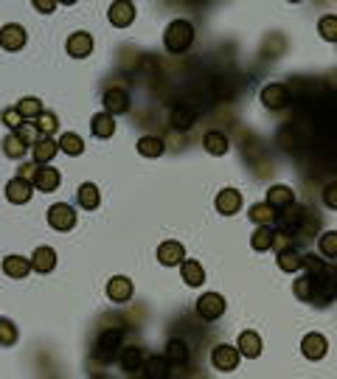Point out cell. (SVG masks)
<instances>
[{
  "label": "cell",
  "instance_id": "obj_17",
  "mask_svg": "<svg viewBox=\"0 0 337 379\" xmlns=\"http://www.w3.org/2000/svg\"><path fill=\"white\" fill-rule=\"evenodd\" d=\"M32 194H34V186L28 180H23V178H17V174L6 183V199L12 202V206H25V202L32 199Z\"/></svg>",
  "mask_w": 337,
  "mask_h": 379
},
{
  "label": "cell",
  "instance_id": "obj_15",
  "mask_svg": "<svg viewBox=\"0 0 337 379\" xmlns=\"http://www.w3.org/2000/svg\"><path fill=\"white\" fill-rule=\"evenodd\" d=\"M68 48V56H73V60H84V56L93 53V34L90 32H73L65 42Z\"/></svg>",
  "mask_w": 337,
  "mask_h": 379
},
{
  "label": "cell",
  "instance_id": "obj_19",
  "mask_svg": "<svg viewBox=\"0 0 337 379\" xmlns=\"http://www.w3.org/2000/svg\"><path fill=\"white\" fill-rule=\"evenodd\" d=\"M56 152H59V147H56V140H54V138L40 135V138L32 143V158H34L37 166H48V163L54 160Z\"/></svg>",
  "mask_w": 337,
  "mask_h": 379
},
{
  "label": "cell",
  "instance_id": "obj_12",
  "mask_svg": "<svg viewBox=\"0 0 337 379\" xmlns=\"http://www.w3.org/2000/svg\"><path fill=\"white\" fill-rule=\"evenodd\" d=\"M301 352H303L306 360L318 363V360H323L326 352H329V340H326L321 332H310V334H306V337L301 340Z\"/></svg>",
  "mask_w": 337,
  "mask_h": 379
},
{
  "label": "cell",
  "instance_id": "obj_9",
  "mask_svg": "<svg viewBox=\"0 0 337 379\" xmlns=\"http://www.w3.org/2000/svg\"><path fill=\"white\" fill-rule=\"evenodd\" d=\"M102 104H104V112H110L115 119V115L130 112L132 99H130V93L124 90V87H110V90H104V96H102Z\"/></svg>",
  "mask_w": 337,
  "mask_h": 379
},
{
  "label": "cell",
  "instance_id": "obj_38",
  "mask_svg": "<svg viewBox=\"0 0 337 379\" xmlns=\"http://www.w3.org/2000/svg\"><path fill=\"white\" fill-rule=\"evenodd\" d=\"M32 124H34L37 132L45 135V138H51V135L59 130V119H56V112H51V110H45L43 115H37V119H34Z\"/></svg>",
  "mask_w": 337,
  "mask_h": 379
},
{
  "label": "cell",
  "instance_id": "obj_47",
  "mask_svg": "<svg viewBox=\"0 0 337 379\" xmlns=\"http://www.w3.org/2000/svg\"><path fill=\"white\" fill-rule=\"evenodd\" d=\"M34 9H40L43 14H51L56 9V3H54V0H34Z\"/></svg>",
  "mask_w": 337,
  "mask_h": 379
},
{
  "label": "cell",
  "instance_id": "obj_25",
  "mask_svg": "<svg viewBox=\"0 0 337 379\" xmlns=\"http://www.w3.org/2000/svg\"><path fill=\"white\" fill-rule=\"evenodd\" d=\"M163 357H166L172 365L186 368V365H189V357H191V352H189L186 340H177V337H172V340L166 343V352H163Z\"/></svg>",
  "mask_w": 337,
  "mask_h": 379
},
{
  "label": "cell",
  "instance_id": "obj_6",
  "mask_svg": "<svg viewBox=\"0 0 337 379\" xmlns=\"http://www.w3.org/2000/svg\"><path fill=\"white\" fill-rule=\"evenodd\" d=\"M45 217H48V225L59 233H68L76 228V211L68 206V202H54Z\"/></svg>",
  "mask_w": 337,
  "mask_h": 379
},
{
  "label": "cell",
  "instance_id": "obj_26",
  "mask_svg": "<svg viewBox=\"0 0 337 379\" xmlns=\"http://www.w3.org/2000/svg\"><path fill=\"white\" fill-rule=\"evenodd\" d=\"M25 152H32V143H28L23 135L9 132V135L3 138V155H6V158H12V160H23Z\"/></svg>",
  "mask_w": 337,
  "mask_h": 379
},
{
  "label": "cell",
  "instance_id": "obj_22",
  "mask_svg": "<svg viewBox=\"0 0 337 379\" xmlns=\"http://www.w3.org/2000/svg\"><path fill=\"white\" fill-rule=\"evenodd\" d=\"M267 206L272 208V211H281V208H287V206H292L295 202V191L290 188V186H270V191H267Z\"/></svg>",
  "mask_w": 337,
  "mask_h": 379
},
{
  "label": "cell",
  "instance_id": "obj_5",
  "mask_svg": "<svg viewBox=\"0 0 337 379\" xmlns=\"http://www.w3.org/2000/svg\"><path fill=\"white\" fill-rule=\"evenodd\" d=\"M259 99H262V104L267 110H284L292 101L290 99V87L284 82H270V84H264L262 93H259Z\"/></svg>",
  "mask_w": 337,
  "mask_h": 379
},
{
  "label": "cell",
  "instance_id": "obj_41",
  "mask_svg": "<svg viewBox=\"0 0 337 379\" xmlns=\"http://www.w3.org/2000/svg\"><path fill=\"white\" fill-rule=\"evenodd\" d=\"M248 217H251L256 225H272L275 211L267 206V202H253V206L248 208Z\"/></svg>",
  "mask_w": 337,
  "mask_h": 379
},
{
  "label": "cell",
  "instance_id": "obj_11",
  "mask_svg": "<svg viewBox=\"0 0 337 379\" xmlns=\"http://www.w3.org/2000/svg\"><path fill=\"white\" fill-rule=\"evenodd\" d=\"M132 295H135V286L127 276H113L107 281V298L113 304H127V301H132Z\"/></svg>",
  "mask_w": 337,
  "mask_h": 379
},
{
  "label": "cell",
  "instance_id": "obj_8",
  "mask_svg": "<svg viewBox=\"0 0 337 379\" xmlns=\"http://www.w3.org/2000/svg\"><path fill=\"white\" fill-rule=\"evenodd\" d=\"M242 354H239V348L236 345H228V343H220V345H213V352H211V365L222 371V374H231L236 371Z\"/></svg>",
  "mask_w": 337,
  "mask_h": 379
},
{
  "label": "cell",
  "instance_id": "obj_30",
  "mask_svg": "<svg viewBox=\"0 0 337 379\" xmlns=\"http://www.w3.org/2000/svg\"><path fill=\"white\" fill-rule=\"evenodd\" d=\"M3 273L9 278H25L28 273H32V258H25V256H6L3 258Z\"/></svg>",
  "mask_w": 337,
  "mask_h": 379
},
{
  "label": "cell",
  "instance_id": "obj_16",
  "mask_svg": "<svg viewBox=\"0 0 337 379\" xmlns=\"http://www.w3.org/2000/svg\"><path fill=\"white\" fill-rule=\"evenodd\" d=\"M183 258H186V247H183V242L166 239V242L158 245V261L163 267H177Z\"/></svg>",
  "mask_w": 337,
  "mask_h": 379
},
{
  "label": "cell",
  "instance_id": "obj_4",
  "mask_svg": "<svg viewBox=\"0 0 337 379\" xmlns=\"http://www.w3.org/2000/svg\"><path fill=\"white\" fill-rule=\"evenodd\" d=\"M303 217H306V208L298 206V202H292V206H287V208H281V211H275L272 228H275V230H284V233H290V236L298 239V228H301Z\"/></svg>",
  "mask_w": 337,
  "mask_h": 379
},
{
  "label": "cell",
  "instance_id": "obj_2",
  "mask_svg": "<svg viewBox=\"0 0 337 379\" xmlns=\"http://www.w3.org/2000/svg\"><path fill=\"white\" fill-rule=\"evenodd\" d=\"M191 42H194V25L189 20L177 17V20H172L166 25V32H163V48L169 53H174V56L186 53L191 48Z\"/></svg>",
  "mask_w": 337,
  "mask_h": 379
},
{
  "label": "cell",
  "instance_id": "obj_45",
  "mask_svg": "<svg viewBox=\"0 0 337 379\" xmlns=\"http://www.w3.org/2000/svg\"><path fill=\"white\" fill-rule=\"evenodd\" d=\"M0 121H3V124H6L12 132H17V130L25 124V119H23V115L17 112V107H6V110H3V115H0Z\"/></svg>",
  "mask_w": 337,
  "mask_h": 379
},
{
  "label": "cell",
  "instance_id": "obj_3",
  "mask_svg": "<svg viewBox=\"0 0 337 379\" xmlns=\"http://www.w3.org/2000/svg\"><path fill=\"white\" fill-rule=\"evenodd\" d=\"M121 340H124V329H104V332L99 334V340H96L93 357H96L102 365L113 363V360L118 357V352H121Z\"/></svg>",
  "mask_w": 337,
  "mask_h": 379
},
{
  "label": "cell",
  "instance_id": "obj_36",
  "mask_svg": "<svg viewBox=\"0 0 337 379\" xmlns=\"http://www.w3.org/2000/svg\"><path fill=\"white\" fill-rule=\"evenodd\" d=\"M270 245H272V225H256L253 236H251V247L256 253H264V250H270Z\"/></svg>",
  "mask_w": 337,
  "mask_h": 379
},
{
  "label": "cell",
  "instance_id": "obj_39",
  "mask_svg": "<svg viewBox=\"0 0 337 379\" xmlns=\"http://www.w3.org/2000/svg\"><path fill=\"white\" fill-rule=\"evenodd\" d=\"M17 340H20L17 326L9 317H0V348H12V345H17Z\"/></svg>",
  "mask_w": 337,
  "mask_h": 379
},
{
  "label": "cell",
  "instance_id": "obj_35",
  "mask_svg": "<svg viewBox=\"0 0 337 379\" xmlns=\"http://www.w3.org/2000/svg\"><path fill=\"white\" fill-rule=\"evenodd\" d=\"M14 107H17V112L23 115L25 121H34L37 115H43V112H45V107H43V101H40L37 96H23Z\"/></svg>",
  "mask_w": 337,
  "mask_h": 379
},
{
  "label": "cell",
  "instance_id": "obj_27",
  "mask_svg": "<svg viewBox=\"0 0 337 379\" xmlns=\"http://www.w3.org/2000/svg\"><path fill=\"white\" fill-rule=\"evenodd\" d=\"M236 348H239V354H242V357L256 360V357L262 354V348H264V345H262V337H259L256 332H251V329H248V332H242V334H239Z\"/></svg>",
  "mask_w": 337,
  "mask_h": 379
},
{
  "label": "cell",
  "instance_id": "obj_28",
  "mask_svg": "<svg viewBox=\"0 0 337 379\" xmlns=\"http://www.w3.org/2000/svg\"><path fill=\"white\" fill-rule=\"evenodd\" d=\"M135 149H138L141 158H161L166 152V143L158 135H141L138 143H135Z\"/></svg>",
  "mask_w": 337,
  "mask_h": 379
},
{
  "label": "cell",
  "instance_id": "obj_34",
  "mask_svg": "<svg viewBox=\"0 0 337 379\" xmlns=\"http://www.w3.org/2000/svg\"><path fill=\"white\" fill-rule=\"evenodd\" d=\"M56 147H59V152H65V155H71V158H79V155L84 152V138L76 135V132H65L62 138L56 140Z\"/></svg>",
  "mask_w": 337,
  "mask_h": 379
},
{
  "label": "cell",
  "instance_id": "obj_14",
  "mask_svg": "<svg viewBox=\"0 0 337 379\" xmlns=\"http://www.w3.org/2000/svg\"><path fill=\"white\" fill-rule=\"evenodd\" d=\"M135 12L138 9H135V3H130V0H115V3L110 6V12H107V17L115 28H127V25L135 23Z\"/></svg>",
  "mask_w": 337,
  "mask_h": 379
},
{
  "label": "cell",
  "instance_id": "obj_7",
  "mask_svg": "<svg viewBox=\"0 0 337 379\" xmlns=\"http://www.w3.org/2000/svg\"><path fill=\"white\" fill-rule=\"evenodd\" d=\"M225 309H228V301L220 293H202L197 298V315L202 320H220L225 315Z\"/></svg>",
  "mask_w": 337,
  "mask_h": 379
},
{
  "label": "cell",
  "instance_id": "obj_21",
  "mask_svg": "<svg viewBox=\"0 0 337 379\" xmlns=\"http://www.w3.org/2000/svg\"><path fill=\"white\" fill-rule=\"evenodd\" d=\"M143 348L141 345H121V368H124V374H141V368H143Z\"/></svg>",
  "mask_w": 337,
  "mask_h": 379
},
{
  "label": "cell",
  "instance_id": "obj_20",
  "mask_svg": "<svg viewBox=\"0 0 337 379\" xmlns=\"http://www.w3.org/2000/svg\"><path fill=\"white\" fill-rule=\"evenodd\" d=\"M202 147H205V152H208V155H213V158H222V155H228V152H231V140H228V135H225V132H220V130H211V132H205V138H202Z\"/></svg>",
  "mask_w": 337,
  "mask_h": 379
},
{
  "label": "cell",
  "instance_id": "obj_44",
  "mask_svg": "<svg viewBox=\"0 0 337 379\" xmlns=\"http://www.w3.org/2000/svg\"><path fill=\"white\" fill-rule=\"evenodd\" d=\"M295 245H298L295 236H290V233L275 230V228H272V245H270V247H272L275 253H279V250H287V247H295Z\"/></svg>",
  "mask_w": 337,
  "mask_h": 379
},
{
  "label": "cell",
  "instance_id": "obj_40",
  "mask_svg": "<svg viewBox=\"0 0 337 379\" xmlns=\"http://www.w3.org/2000/svg\"><path fill=\"white\" fill-rule=\"evenodd\" d=\"M301 270L312 273V276H323V273H329V270H332V261L318 258L315 253H303V267H301Z\"/></svg>",
  "mask_w": 337,
  "mask_h": 379
},
{
  "label": "cell",
  "instance_id": "obj_37",
  "mask_svg": "<svg viewBox=\"0 0 337 379\" xmlns=\"http://www.w3.org/2000/svg\"><path fill=\"white\" fill-rule=\"evenodd\" d=\"M197 124V112L191 107H177L172 110V127L174 130H191Z\"/></svg>",
  "mask_w": 337,
  "mask_h": 379
},
{
  "label": "cell",
  "instance_id": "obj_33",
  "mask_svg": "<svg viewBox=\"0 0 337 379\" xmlns=\"http://www.w3.org/2000/svg\"><path fill=\"white\" fill-rule=\"evenodd\" d=\"M76 197H79V206H82L84 211H96L99 202H102L99 186H93V183H82L79 191H76Z\"/></svg>",
  "mask_w": 337,
  "mask_h": 379
},
{
  "label": "cell",
  "instance_id": "obj_18",
  "mask_svg": "<svg viewBox=\"0 0 337 379\" xmlns=\"http://www.w3.org/2000/svg\"><path fill=\"white\" fill-rule=\"evenodd\" d=\"M59 183H62V174H59V169H51V166H40L37 174H34V180H32L34 191H45V194L56 191Z\"/></svg>",
  "mask_w": 337,
  "mask_h": 379
},
{
  "label": "cell",
  "instance_id": "obj_48",
  "mask_svg": "<svg viewBox=\"0 0 337 379\" xmlns=\"http://www.w3.org/2000/svg\"><path fill=\"white\" fill-rule=\"evenodd\" d=\"M334 191H337V186L329 183V186H326V206H329V208H337V197H334Z\"/></svg>",
  "mask_w": 337,
  "mask_h": 379
},
{
  "label": "cell",
  "instance_id": "obj_24",
  "mask_svg": "<svg viewBox=\"0 0 337 379\" xmlns=\"http://www.w3.org/2000/svg\"><path fill=\"white\" fill-rule=\"evenodd\" d=\"M169 368H172V363H169L163 354H161V357H158V354H152V357H146V360H143L141 374H143L146 379H166V376H172V371H169Z\"/></svg>",
  "mask_w": 337,
  "mask_h": 379
},
{
  "label": "cell",
  "instance_id": "obj_46",
  "mask_svg": "<svg viewBox=\"0 0 337 379\" xmlns=\"http://www.w3.org/2000/svg\"><path fill=\"white\" fill-rule=\"evenodd\" d=\"M37 169H40V166H37L34 160H32V163H23V166L17 169V178H23V180L32 183V180H34V174H37Z\"/></svg>",
  "mask_w": 337,
  "mask_h": 379
},
{
  "label": "cell",
  "instance_id": "obj_1",
  "mask_svg": "<svg viewBox=\"0 0 337 379\" xmlns=\"http://www.w3.org/2000/svg\"><path fill=\"white\" fill-rule=\"evenodd\" d=\"M334 278H337L334 267H332L329 273H323V276L306 273V276H301V278L292 284V293H295V298L303 301V304L329 306V304L334 301Z\"/></svg>",
  "mask_w": 337,
  "mask_h": 379
},
{
  "label": "cell",
  "instance_id": "obj_13",
  "mask_svg": "<svg viewBox=\"0 0 337 379\" xmlns=\"http://www.w3.org/2000/svg\"><path fill=\"white\" fill-rule=\"evenodd\" d=\"M242 191H236V188H222L220 194H217V199H213V208H217V214H222V217H233V214H239L242 211Z\"/></svg>",
  "mask_w": 337,
  "mask_h": 379
},
{
  "label": "cell",
  "instance_id": "obj_10",
  "mask_svg": "<svg viewBox=\"0 0 337 379\" xmlns=\"http://www.w3.org/2000/svg\"><path fill=\"white\" fill-rule=\"evenodd\" d=\"M28 42V34H25V28L20 23H6V25H0V48L3 51H23V45Z\"/></svg>",
  "mask_w": 337,
  "mask_h": 379
},
{
  "label": "cell",
  "instance_id": "obj_42",
  "mask_svg": "<svg viewBox=\"0 0 337 379\" xmlns=\"http://www.w3.org/2000/svg\"><path fill=\"white\" fill-rule=\"evenodd\" d=\"M318 250L326 256V261L337 258V230H326L323 236L318 239Z\"/></svg>",
  "mask_w": 337,
  "mask_h": 379
},
{
  "label": "cell",
  "instance_id": "obj_29",
  "mask_svg": "<svg viewBox=\"0 0 337 379\" xmlns=\"http://www.w3.org/2000/svg\"><path fill=\"white\" fill-rule=\"evenodd\" d=\"M275 261H279V270H284V273H301V267H303V253H301L298 245H295V247L279 250Z\"/></svg>",
  "mask_w": 337,
  "mask_h": 379
},
{
  "label": "cell",
  "instance_id": "obj_23",
  "mask_svg": "<svg viewBox=\"0 0 337 379\" xmlns=\"http://www.w3.org/2000/svg\"><path fill=\"white\" fill-rule=\"evenodd\" d=\"M54 267H56V250H54V247L43 245V247H37V250L32 253V270H34V273L45 276V273H51Z\"/></svg>",
  "mask_w": 337,
  "mask_h": 379
},
{
  "label": "cell",
  "instance_id": "obj_31",
  "mask_svg": "<svg viewBox=\"0 0 337 379\" xmlns=\"http://www.w3.org/2000/svg\"><path fill=\"white\" fill-rule=\"evenodd\" d=\"M180 273H183V281H186L189 286H202L205 284V270L194 258H183L180 261Z\"/></svg>",
  "mask_w": 337,
  "mask_h": 379
},
{
  "label": "cell",
  "instance_id": "obj_32",
  "mask_svg": "<svg viewBox=\"0 0 337 379\" xmlns=\"http://www.w3.org/2000/svg\"><path fill=\"white\" fill-rule=\"evenodd\" d=\"M90 132H93L96 138H113L115 135V119L110 112H96L93 119H90Z\"/></svg>",
  "mask_w": 337,
  "mask_h": 379
},
{
  "label": "cell",
  "instance_id": "obj_43",
  "mask_svg": "<svg viewBox=\"0 0 337 379\" xmlns=\"http://www.w3.org/2000/svg\"><path fill=\"white\" fill-rule=\"evenodd\" d=\"M318 32H321V37H323L326 42H334V40H337V17H334V14H323V17L318 20Z\"/></svg>",
  "mask_w": 337,
  "mask_h": 379
}]
</instances>
